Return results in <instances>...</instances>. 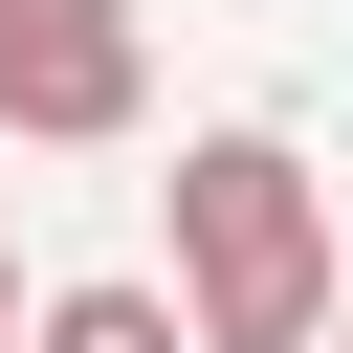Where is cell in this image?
<instances>
[{
	"label": "cell",
	"instance_id": "cell-1",
	"mask_svg": "<svg viewBox=\"0 0 353 353\" xmlns=\"http://www.w3.org/2000/svg\"><path fill=\"white\" fill-rule=\"evenodd\" d=\"M176 309H199V353H331V199L287 132L176 154Z\"/></svg>",
	"mask_w": 353,
	"mask_h": 353
},
{
	"label": "cell",
	"instance_id": "cell-2",
	"mask_svg": "<svg viewBox=\"0 0 353 353\" xmlns=\"http://www.w3.org/2000/svg\"><path fill=\"white\" fill-rule=\"evenodd\" d=\"M154 66H132V0H0V132H132Z\"/></svg>",
	"mask_w": 353,
	"mask_h": 353
},
{
	"label": "cell",
	"instance_id": "cell-3",
	"mask_svg": "<svg viewBox=\"0 0 353 353\" xmlns=\"http://www.w3.org/2000/svg\"><path fill=\"white\" fill-rule=\"evenodd\" d=\"M22 353H199V309H176V287H44Z\"/></svg>",
	"mask_w": 353,
	"mask_h": 353
},
{
	"label": "cell",
	"instance_id": "cell-4",
	"mask_svg": "<svg viewBox=\"0 0 353 353\" xmlns=\"http://www.w3.org/2000/svg\"><path fill=\"white\" fill-rule=\"evenodd\" d=\"M22 331H44V287H22V243H0V353H22Z\"/></svg>",
	"mask_w": 353,
	"mask_h": 353
}]
</instances>
